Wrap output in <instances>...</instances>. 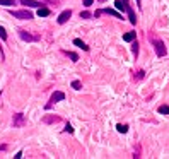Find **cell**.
I'll return each mask as SVG.
<instances>
[{
  "label": "cell",
  "instance_id": "1",
  "mask_svg": "<svg viewBox=\"0 0 169 159\" xmlns=\"http://www.w3.org/2000/svg\"><path fill=\"white\" fill-rule=\"evenodd\" d=\"M150 43H152V46H154V50H156V55L157 57H166V45H164V41L157 40V38H150Z\"/></svg>",
  "mask_w": 169,
  "mask_h": 159
},
{
  "label": "cell",
  "instance_id": "2",
  "mask_svg": "<svg viewBox=\"0 0 169 159\" xmlns=\"http://www.w3.org/2000/svg\"><path fill=\"white\" fill-rule=\"evenodd\" d=\"M10 14H12V17L21 19V21L33 19V12H29V10H10Z\"/></svg>",
  "mask_w": 169,
  "mask_h": 159
},
{
  "label": "cell",
  "instance_id": "3",
  "mask_svg": "<svg viewBox=\"0 0 169 159\" xmlns=\"http://www.w3.org/2000/svg\"><path fill=\"white\" fill-rule=\"evenodd\" d=\"M123 2V5H125V12L128 14V19H130V24H137V16H135V10L132 9V5L128 4V0H121Z\"/></svg>",
  "mask_w": 169,
  "mask_h": 159
},
{
  "label": "cell",
  "instance_id": "4",
  "mask_svg": "<svg viewBox=\"0 0 169 159\" xmlns=\"http://www.w3.org/2000/svg\"><path fill=\"white\" fill-rule=\"evenodd\" d=\"M65 99V94L62 92V91H55L53 94H51V98H50V103L46 104V109H50L55 103H60V101H63Z\"/></svg>",
  "mask_w": 169,
  "mask_h": 159
},
{
  "label": "cell",
  "instance_id": "5",
  "mask_svg": "<svg viewBox=\"0 0 169 159\" xmlns=\"http://www.w3.org/2000/svg\"><path fill=\"white\" fill-rule=\"evenodd\" d=\"M12 125H14V128L24 127V125H26V116H24V113H16V115H14V120H12Z\"/></svg>",
  "mask_w": 169,
  "mask_h": 159
},
{
  "label": "cell",
  "instance_id": "6",
  "mask_svg": "<svg viewBox=\"0 0 169 159\" xmlns=\"http://www.w3.org/2000/svg\"><path fill=\"white\" fill-rule=\"evenodd\" d=\"M19 36L22 41H26V43H31V41H38L40 40V36H34V34H31L29 31H24V29H19Z\"/></svg>",
  "mask_w": 169,
  "mask_h": 159
},
{
  "label": "cell",
  "instance_id": "7",
  "mask_svg": "<svg viewBox=\"0 0 169 159\" xmlns=\"http://www.w3.org/2000/svg\"><path fill=\"white\" fill-rule=\"evenodd\" d=\"M72 17V10L67 9V10H63L62 14L58 16V19H57V22L58 24H65V22H69V19Z\"/></svg>",
  "mask_w": 169,
  "mask_h": 159
},
{
  "label": "cell",
  "instance_id": "8",
  "mask_svg": "<svg viewBox=\"0 0 169 159\" xmlns=\"http://www.w3.org/2000/svg\"><path fill=\"white\" fill-rule=\"evenodd\" d=\"M21 4L26 5V7H31V9H40L43 5L41 2H36V0H21Z\"/></svg>",
  "mask_w": 169,
  "mask_h": 159
},
{
  "label": "cell",
  "instance_id": "9",
  "mask_svg": "<svg viewBox=\"0 0 169 159\" xmlns=\"http://www.w3.org/2000/svg\"><path fill=\"white\" fill-rule=\"evenodd\" d=\"M101 12H103V14H110V16H113V17H116V19H123V14H121V12H116L115 9H110V7L101 9Z\"/></svg>",
  "mask_w": 169,
  "mask_h": 159
},
{
  "label": "cell",
  "instance_id": "10",
  "mask_svg": "<svg viewBox=\"0 0 169 159\" xmlns=\"http://www.w3.org/2000/svg\"><path fill=\"white\" fill-rule=\"evenodd\" d=\"M133 40H137V33H135V31H130V33H125V34H123V41L132 43Z\"/></svg>",
  "mask_w": 169,
  "mask_h": 159
},
{
  "label": "cell",
  "instance_id": "11",
  "mask_svg": "<svg viewBox=\"0 0 169 159\" xmlns=\"http://www.w3.org/2000/svg\"><path fill=\"white\" fill-rule=\"evenodd\" d=\"M50 14H51V10L48 9V7H45V5H41L40 9H38V16H40V17H48Z\"/></svg>",
  "mask_w": 169,
  "mask_h": 159
},
{
  "label": "cell",
  "instance_id": "12",
  "mask_svg": "<svg viewBox=\"0 0 169 159\" xmlns=\"http://www.w3.org/2000/svg\"><path fill=\"white\" fill-rule=\"evenodd\" d=\"M74 45H75V46H79V48H82L84 51H89V46H87V45H86L82 40H79V38H75V40H74Z\"/></svg>",
  "mask_w": 169,
  "mask_h": 159
},
{
  "label": "cell",
  "instance_id": "13",
  "mask_svg": "<svg viewBox=\"0 0 169 159\" xmlns=\"http://www.w3.org/2000/svg\"><path fill=\"white\" fill-rule=\"evenodd\" d=\"M43 121H45V123H57V121H60V116H55V115H53V116H45Z\"/></svg>",
  "mask_w": 169,
  "mask_h": 159
},
{
  "label": "cell",
  "instance_id": "14",
  "mask_svg": "<svg viewBox=\"0 0 169 159\" xmlns=\"http://www.w3.org/2000/svg\"><path fill=\"white\" fill-rule=\"evenodd\" d=\"M139 41L137 40H133L132 41V51H133V55H135V57H137V55H139Z\"/></svg>",
  "mask_w": 169,
  "mask_h": 159
},
{
  "label": "cell",
  "instance_id": "15",
  "mask_svg": "<svg viewBox=\"0 0 169 159\" xmlns=\"http://www.w3.org/2000/svg\"><path fill=\"white\" fill-rule=\"evenodd\" d=\"M116 130H118L120 133H127V132H128V125H121V123H118V125H116Z\"/></svg>",
  "mask_w": 169,
  "mask_h": 159
},
{
  "label": "cell",
  "instance_id": "16",
  "mask_svg": "<svg viewBox=\"0 0 169 159\" xmlns=\"http://www.w3.org/2000/svg\"><path fill=\"white\" fill-rule=\"evenodd\" d=\"M157 111H159L161 115H169V106H168V104H162V106H159Z\"/></svg>",
  "mask_w": 169,
  "mask_h": 159
},
{
  "label": "cell",
  "instance_id": "17",
  "mask_svg": "<svg viewBox=\"0 0 169 159\" xmlns=\"http://www.w3.org/2000/svg\"><path fill=\"white\" fill-rule=\"evenodd\" d=\"M70 86H72V87H74L75 91L82 89V82H80V80H72V84H70Z\"/></svg>",
  "mask_w": 169,
  "mask_h": 159
},
{
  "label": "cell",
  "instance_id": "18",
  "mask_svg": "<svg viewBox=\"0 0 169 159\" xmlns=\"http://www.w3.org/2000/svg\"><path fill=\"white\" fill-rule=\"evenodd\" d=\"M115 7H116L120 12H125V5H123V2H121V0H116V2H115Z\"/></svg>",
  "mask_w": 169,
  "mask_h": 159
},
{
  "label": "cell",
  "instance_id": "19",
  "mask_svg": "<svg viewBox=\"0 0 169 159\" xmlns=\"http://www.w3.org/2000/svg\"><path fill=\"white\" fill-rule=\"evenodd\" d=\"M0 5H5V7L16 5V0H0Z\"/></svg>",
  "mask_w": 169,
  "mask_h": 159
},
{
  "label": "cell",
  "instance_id": "20",
  "mask_svg": "<svg viewBox=\"0 0 169 159\" xmlns=\"http://www.w3.org/2000/svg\"><path fill=\"white\" fill-rule=\"evenodd\" d=\"M65 53L72 58V62H79V55H77V53H74V51H65Z\"/></svg>",
  "mask_w": 169,
  "mask_h": 159
},
{
  "label": "cell",
  "instance_id": "21",
  "mask_svg": "<svg viewBox=\"0 0 169 159\" xmlns=\"http://www.w3.org/2000/svg\"><path fill=\"white\" fill-rule=\"evenodd\" d=\"M89 17H92V14H91V12H87V10L80 12V19H89Z\"/></svg>",
  "mask_w": 169,
  "mask_h": 159
},
{
  "label": "cell",
  "instance_id": "22",
  "mask_svg": "<svg viewBox=\"0 0 169 159\" xmlns=\"http://www.w3.org/2000/svg\"><path fill=\"white\" fill-rule=\"evenodd\" d=\"M0 38L4 41L7 40V31H5V28H2V26H0Z\"/></svg>",
  "mask_w": 169,
  "mask_h": 159
},
{
  "label": "cell",
  "instance_id": "23",
  "mask_svg": "<svg viewBox=\"0 0 169 159\" xmlns=\"http://www.w3.org/2000/svg\"><path fill=\"white\" fill-rule=\"evenodd\" d=\"M144 75H145V72L144 70H139V72H135V79H144Z\"/></svg>",
  "mask_w": 169,
  "mask_h": 159
},
{
  "label": "cell",
  "instance_id": "24",
  "mask_svg": "<svg viewBox=\"0 0 169 159\" xmlns=\"http://www.w3.org/2000/svg\"><path fill=\"white\" fill-rule=\"evenodd\" d=\"M65 132H67V133H74V128H72V125H70V123L65 125Z\"/></svg>",
  "mask_w": 169,
  "mask_h": 159
},
{
  "label": "cell",
  "instance_id": "25",
  "mask_svg": "<svg viewBox=\"0 0 169 159\" xmlns=\"http://www.w3.org/2000/svg\"><path fill=\"white\" fill-rule=\"evenodd\" d=\"M92 4H94V0H84V5H86V7H91Z\"/></svg>",
  "mask_w": 169,
  "mask_h": 159
},
{
  "label": "cell",
  "instance_id": "26",
  "mask_svg": "<svg viewBox=\"0 0 169 159\" xmlns=\"http://www.w3.org/2000/svg\"><path fill=\"white\" fill-rule=\"evenodd\" d=\"M101 14H103V12H101V9H99V10H96V12H94V14H92V16H94V17H99Z\"/></svg>",
  "mask_w": 169,
  "mask_h": 159
},
{
  "label": "cell",
  "instance_id": "27",
  "mask_svg": "<svg viewBox=\"0 0 169 159\" xmlns=\"http://www.w3.org/2000/svg\"><path fill=\"white\" fill-rule=\"evenodd\" d=\"M14 158H16V159H21V158H22V150H19V152H17V154H16Z\"/></svg>",
  "mask_w": 169,
  "mask_h": 159
},
{
  "label": "cell",
  "instance_id": "28",
  "mask_svg": "<svg viewBox=\"0 0 169 159\" xmlns=\"http://www.w3.org/2000/svg\"><path fill=\"white\" fill-rule=\"evenodd\" d=\"M137 5H139V9H142V5H140V0H137Z\"/></svg>",
  "mask_w": 169,
  "mask_h": 159
},
{
  "label": "cell",
  "instance_id": "29",
  "mask_svg": "<svg viewBox=\"0 0 169 159\" xmlns=\"http://www.w3.org/2000/svg\"><path fill=\"white\" fill-rule=\"evenodd\" d=\"M98 2H101V4H103V2H106V0H98Z\"/></svg>",
  "mask_w": 169,
  "mask_h": 159
},
{
  "label": "cell",
  "instance_id": "30",
  "mask_svg": "<svg viewBox=\"0 0 169 159\" xmlns=\"http://www.w3.org/2000/svg\"><path fill=\"white\" fill-rule=\"evenodd\" d=\"M0 94H2V91H0Z\"/></svg>",
  "mask_w": 169,
  "mask_h": 159
}]
</instances>
